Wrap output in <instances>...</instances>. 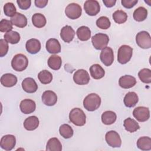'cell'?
<instances>
[{"label":"cell","mask_w":151,"mask_h":151,"mask_svg":"<svg viewBox=\"0 0 151 151\" xmlns=\"http://www.w3.org/2000/svg\"><path fill=\"white\" fill-rule=\"evenodd\" d=\"M16 145V138L12 134H6L2 136L0 141L1 147L6 151L14 149Z\"/></svg>","instance_id":"cell-13"},{"label":"cell","mask_w":151,"mask_h":151,"mask_svg":"<svg viewBox=\"0 0 151 151\" xmlns=\"http://www.w3.org/2000/svg\"><path fill=\"white\" fill-rule=\"evenodd\" d=\"M123 126L126 131L133 133L140 129V126L138 123L133 119L128 117L124 120Z\"/></svg>","instance_id":"cell-27"},{"label":"cell","mask_w":151,"mask_h":151,"mask_svg":"<svg viewBox=\"0 0 151 151\" xmlns=\"http://www.w3.org/2000/svg\"><path fill=\"white\" fill-rule=\"evenodd\" d=\"M61 58L57 55H52L49 57L48 60V65L52 70H59L61 67Z\"/></svg>","instance_id":"cell-30"},{"label":"cell","mask_w":151,"mask_h":151,"mask_svg":"<svg viewBox=\"0 0 151 151\" xmlns=\"http://www.w3.org/2000/svg\"><path fill=\"white\" fill-rule=\"evenodd\" d=\"M25 48L29 53L31 54H37L41 50V42L35 38L29 39L26 42Z\"/></svg>","instance_id":"cell-19"},{"label":"cell","mask_w":151,"mask_h":151,"mask_svg":"<svg viewBox=\"0 0 151 151\" xmlns=\"http://www.w3.org/2000/svg\"><path fill=\"white\" fill-rule=\"evenodd\" d=\"M78 38L83 41H87L91 37V31L90 28L86 26H81L79 27L76 31Z\"/></svg>","instance_id":"cell-29"},{"label":"cell","mask_w":151,"mask_h":151,"mask_svg":"<svg viewBox=\"0 0 151 151\" xmlns=\"http://www.w3.org/2000/svg\"><path fill=\"white\" fill-rule=\"evenodd\" d=\"M133 55V48L127 45H122L118 50L117 61L122 64L128 63Z\"/></svg>","instance_id":"cell-4"},{"label":"cell","mask_w":151,"mask_h":151,"mask_svg":"<svg viewBox=\"0 0 151 151\" xmlns=\"http://www.w3.org/2000/svg\"><path fill=\"white\" fill-rule=\"evenodd\" d=\"M38 78L42 84H47L52 81V75L49 71L47 70H43L38 73Z\"/></svg>","instance_id":"cell-35"},{"label":"cell","mask_w":151,"mask_h":151,"mask_svg":"<svg viewBox=\"0 0 151 151\" xmlns=\"http://www.w3.org/2000/svg\"><path fill=\"white\" fill-rule=\"evenodd\" d=\"M138 2L137 0H122V5L126 8L130 9L133 8L137 3Z\"/></svg>","instance_id":"cell-44"},{"label":"cell","mask_w":151,"mask_h":151,"mask_svg":"<svg viewBox=\"0 0 151 151\" xmlns=\"http://www.w3.org/2000/svg\"><path fill=\"white\" fill-rule=\"evenodd\" d=\"M13 29L12 24L9 20L2 19L0 21V31L2 32H8Z\"/></svg>","instance_id":"cell-41"},{"label":"cell","mask_w":151,"mask_h":151,"mask_svg":"<svg viewBox=\"0 0 151 151\" xmlns=\"http://www.w3.org/2000/svg\"><path fill=\"white\" fill-rule=\"evenodd\" d=\"M17 3L20 9L26 10L31 6V1L30 0H17Z\"/></svg>","instance_id":"cell-43"},{"label":"cell","mask_w":151,"mask_h":151,"mask_svg":"<svg viewBox=\"0 0 151 151\" xmlns=\"http://www.w3.org/2000/svg\"><path fill=\"white\" fill-rule=\"evenodd\" d=\"M84 9L88 15L95 16L100 11V5L96 0H87L84 4Z\"/></svg>","instance_id":"cell-9"},{"label":"cell","mask_w":151,"mask_h":151,"mask_svg":"<svg viewBox=\"0 0 151 151\" xmlns=\"http://www.w3.org/2000/svg\"><path fill=\"white\" fill-rule=\"evenodd\" d=\"M11 22L12 25L17 27L24 28L27 25V18L24 14L17 12L14 17H11Z\"/></svg>","instance_id":"cell-23"},{"label":"cell","mask_w":151,"mask_h":151,"mask_svg":"<svg viewBox=\"0 0 151 151\" xmlns=\"http://www.w3.org/2000/svg\"><path fill=\"white\" fill-rule=\"evenodd\" d=\"M109 41V36L103 33H97L91 37V42L96 50H103L107 47Z\"/></svg>","instance_id":"cell-5"},{"label":"cell","mask_w":151,"mask_h":151,"mask_svg":"<svg viewBox=\"0 0 151 151\" xmlns=\"http://www.w3.org/2000/svg\"><path fill=\"white\" fill-rule=\"evenodd\" d=\"M139 97L135 92L130 91L127 93L123 99L124 105L127 107H134L138 102Z\"/></svg>","instance_id":"cell-25"},{"label":"cell","mask_w":151,"mask_h":151,"mask_svg":"<svg viewBox=\"0 0 151 151\" xmlns=\"http://www.w3.org/2000/svg\"><path fill=\"white\" fill-rule=\"evenodd\" d=\"M8 43V42L4 39L0 40V57H2L7 54L9 49Z\"/></svg>","instance_id":"cell-42"},{"label":"cell","mask_w":151,"mask_h":151,"mask_svg":"<svg viewBox=\"0 0 151 151\" xmlns=\"http://www.w3.org/2000/svg\"><path fill=\"white\" fill-rule=\"evenodd\" d=\"M117 119L116 114L111 110H107L103 113L101 114V121L106 125H110L113 124Z\"/></svg>","instance_id":"cell-26"},{"label":"cell","mask_w":151,"mask_h":151,"mask_svg":"<svg viewBox=\"0 0 151 151\" xmlns=\"http://www.w3.org/2000/svg\"><path fill=\"white\" fill-rule=\"evenodd\" d=\"M22 88L28 93H35L38 90V85L34 78L31 77L25 78L22 82Z\"/></svg>","instance_id":"cell-16"},{"label":"cell","mask_w":151,"mask_h":151,"mask_svg":"<svg viewBox=\"0 0 151 151\" xmlns=\"http://www.w3.org/2000/svg\"><path fill=\"white\" fill-rule=\"evenodd\" d=\"M106 142L109 146L112 147H120L122 145V140L119 134L114 130H110L105 135Z\"/></svg>","instance_id":"cell-8"},{"label":"cell","mask_w":151,"mask_h":151,"mask_svg":"<svg viewBox=\"0 0 151 151\" xmlns=\"http://www.w3.org/2000/svg\"><path fill=\"white\" fill-rule=\"evenodd\" d=\"M35 5L37 7L42 8H44L48 4L47 0H35L34 1Z\"/></svg>","instance_id":"cell-45"},{"label":"cell","mask_w":151,"mask_h":151,"mask_svg":"<svg viewBox=\"0 0 151 151\" xmlns=\"http://www.w3.org/2000/svg\"><path fill=\"white\" fill-rule=\"evenodd\" d=\"M19 108L22 113L25 114H28L35 111L36 109V104L34 100L26 99L21 101Z\"/></svg>","instance_id":"cell-14"},{"label":"cell","mask_w":151,"mask_h":151,"mask_svg":"<svg viewBox=\"0 0 151 151\" xmlns=\"http://www.w3.org/2000/svg\"><path fill=\"white\" fill-rule=\"evenodd\" d=\"M4 37L6 41L11 44H15L18 43L21 38L18 32L14 31H11L5 33Z\"/></svg>","instance_id":"cell-34"},{"label":"cell","mask_w":151,"mask_h":151,"mask_svg":"<svg viewBox=\"0 0 151 151\" xmlns=\"http://www.w3.org/2000/svg\"><path fill=\"white\" fill-rule=\"evenodd\" d=\"M62 145L56 137H52L48 140L46 145L47 151H61Z\"/></svg>","instance_id":"cell-28"},{"label":"cell","mask_w":151,"mask_h":151,"mask_svg":"<svg viewBox=\"0 0 151 151\" xmlns=\"http://www.w3.org/2000/svg\"><path fill=\"white\" fill-rule=\"evenodd\" d=\"M140 80L144 83L149 84L151 83V70L149 68H143L138 73Z\"/></svg>","instance_id":"cell-37"},{"label":"cell","mask_w":151,"mask_h":151,"mask_svg":"<svg viewBox=\"0 0 151 151\" xmlns=\"http://www.w3.org/2000/svg\"><path fill=\"white\" fill-rule=\"evenodd\" d=\"M69 119L74 125L83 126L86 124V116L81 109L74 108L70 112Z\"/></svg>","instance_id":"cell-2"},{"label":"cell","mask_w":151,"mask_h":151,"mask_svg":"<svg viewBox=\"0 0 151 151\" xmlns=\"http://www.w3.org/2000/svg\"><path fill=\"white\" fill-rule=\"evenodd\" d=\"M75 35V31L70 25L63 27L60 32V37L61 39L65 42L69 43L73 41Z\"/></svg>","instance_id":"cell-17"},{"label":"cell","mask_w":151,"mask_h":151,"mask_svg":"<svg viewBox=\"0 0 151 151\" xmlns=\"http://www.w3.org/2000/svg\"><path fill=\"white\" fill-rule=\"evenodd\" d=\"M82 13V9L80 5L76 3H71L68 4L65 9L66 16L71 19L78 18Z\"/></svg>","instance_id":"cell-7"},{"label":"cell","mask_w":151,"mask_h":151,"mask_svg":"<svg viewBox=\"0 0 151 151\" xmlns=\"http://www.w3.org/2000/svg\"><path fill=\"white\" fill-rule=\"evenodd\" d=\"M136 42L141 48H150L151 47V37L149 33L145 31L138 32L136 36Z\"/></svg>","instance_id":"cell-6"},{"label":"cell","mask_w":151,"mask_h":151,"mask_svg":"<svg viewBox=\"0 0 151 151\" xmlns=\"http://www.w3.org/2000/svg\"><path fill=\"white\" fill-rule=\"evenodd\" d=\"M133 115L137 121L140 122H144L149 119L150 111L146 107L139 106L133 110Z\"/></svg>","instance_id":"cell-10"},{"label":"cell","mask_w":151,"mask_h":151,"mask_svg":"<svg viewBox=\"0 0 151 151\" xmlns=\"http://www.w3.org/2000/svg\"><path fill=\"white\" fill-rule=\"evenodd\" d=\"M45 47L47 51L51 54H57L61 51L60 43L55 38L49 39L46 42Z\"/></svg>","instance_id":"cell-20"},{"label":"cell","mask_w":151,"mask_h":151,"mask_svg":"<svg viewBox=\"0 0 151 151\" xmlns=\"http://www.w3.org/2000/svg\"><path fill=\"white\" fill-rule=\"evenodd\" d=\"M4 12L7 17H12L17 13V9L12 2H7L4 6Z\"/></svg>","instance_id":"cell-40"},{"label":"cell","mask_w":151,"mask_h":151,"mask_svg":"<svg viewBox=\"0 0 151 151\" xmlns=\"http://www.w3.org/2000/svg\"><path fill=\"white\" fill-rule=\"evenodd\" d=\"M133 18L137 22H142L145 20L147 17V10L143 6H139L133 12Z\"/></svg>","instance_id":"cell-32"},{"label":"cell","mask_w":151,"mask_h":151,"mask_svg":"<svg viewBox=\"0 0 151 151\" xmlns=\"http://www.w3.org/2000/svg\"><path fill=\"white\" fill-rule=\"evenodd\" d=\"M113 19L117 24H123L127 21V15L122 10H117L113 14Z\"/></svg>","instance_id":"cell-38"},{"label":"cell","mask_w":151,"mask_h":151,"mask_svg":"<svg viewBox=\"0 0 151 151\" xmlns=\"http://www.w3.org/2000/svg\"><path fill=\"white\" fill-rule=\"evenodd\" d=\"M137 147L142 150H151V139L148 136H143L138 139Z\"/></svg>","instance_id":"cell-31"},{"label":"cell","mask_w":151,"mask_h":151,"mask_svg":"<svg viewBox=\"0 0 151 151\" xmlns=\"http://www.w3.org/2000/svg\"><path fill=\"white\" fill-rule=\"evenodd\" d=\"M90 76L88 72L84 69L77 70L73 75V80L74 83L78 85H86L90 81Z\"/></svg>","instance_id":"cell-11"},{"label":"cell","mask_w":151,"mask_h":151,"mask_svg":"<svg viewBox=\"0 0 151 151\" xmlns=\"http://www.w3.org/2000/svg\"><path fill=\"white\" fill-rule=\"evenodd\" d=\"M60 135L64 139L71 138L74 134V131L72 127L68 124H63L59 128Z\"/></svg>","instance_id":"cell-36"},{"label":"cell","mask_w":151,"mask_h":151,"mask_svg":"<svg viewBox=\"0 0 151 151\" xmlns=\"http://www.w3.org/2000/svg\"><path fill=\"white\" fill-rule=\"evenodd\" d=\"M101 61L106 65L110 66L114 61V54L113 50L111 48L106 47L103 48L100 55Z\"/></svg>","instance_id":"cell-12"},{"label":"cell","mask_w":151,"mask_h":151,"mask_svg":"<svg viewBox=\"0 0 151 151\" xmlns=\"http://www.w3.org/2000/svg\"><path fill=\"white\" fill-rule=\"evenodd\" d=\"M96 25L97 27L100 29H107L110 28L111 25V22L109 18L105 16H102L97 19Z\"/></svg>","instance_id":"cell-39"},{"label":"cell","mask_w":151,"mask_h":151,"mask_svg":"<svg viewBox=\"0 0 151 151\" xmlns=\"http://www.w3.org/2000/svg\"><path fill=\"white\" fill-rule=\"evenodd\" d=\"M32 22L35 27L41 28L46 25L47 20L44 15L40 13H35L32 17Z\"/></svg>","instance_id":"cell-33"},{"label":"cell","mask_w":151,"mask_h":151,"mask_svg":"<svg viewBox=\"0 0 151 151\" xmlns=\"http://www.w3.org/2000/svg\"><path fill=\"white\" fill-rule=\"evenodd\" d=\"M0 80L1 83L3 86L11 87L17 84V77L11 73H6L1 76Z\"/></svg>","instance_id":"cell-21"},{"label":"cell","mask_w":151,"mask_h":151,"mask_svg":"<svg viewBox=\"0 0 151 151\" xmlns=\"http://www.w3.org/2000/svg\"><path fill=\"white\" fill-rule=\"evenodd\" d=\"M103 2L104 3V4L105 5V6L106 7L111 8L115 5L116 1H115V0H103Z\"/></svg>","instance_id":"cell-46"},{"label":"cell","mask_w":151,"mask_h":151,"mask_svg":"<svg viewBox=\"0 0 151 151\" xmlns=\"http://www.w3.org/2000/svg\"><path fill=\"white\" fill-rule=\"evenodd\" d=\"M40 122L38 118L35 116H31L27 117L24 122V127L28 130L32 131L35 130L39 126Z\"/></svg>","instance_id":"cell-22"},{"label":"cell","mask_w":151,"mask_h":151,"mask_svg":"<svg viewBox=\"0 0 151 151\" xmlns=\"http://www.w3.org/2000/svg\"><path fill=\"white\" fill-rule=\"evenodd\" d=\"M28 65L27 57L22 54H17L13 57L11 61L12 68L17 71H22L25 70Z\"/></svg>","instance_id":"cell-3"},{"label":"cell","mask_w":151,"mask_h":151,"mask_svg":"<svg viewBox=\"0 0 151 151\" xmlns=\"http://www.w3.org/2000/svg\"><path fill=\"white\" fill-rule=\"evenodd\" d=\"M90 73L91 77L96 80H99L103 78L105 75V71L103 67L98 64H94L90 67Z\"/></svg>","instance_id":"cell-24"},{"label":"cell","mask_w":151,"mask_h":151,"mask_svg":"<svg viewBox=\"0 0 151 151\" xmlns=\"http://www.w3.org/2000/svg\"><path fill=\"white\" fill-rule=\"evenodd\" d=\"M101 98L96 93L88 94L83 100L84 107L89 111H93L97 110L101 104Z\"/></svg>","instance_id":"cell-1"},{"label":"cell","mask_w":151,"mask_h":151,"mask_svg":"<svg viewBox=\"0 0 151 151\" xmlns=\"http://www.w3.org/2000/svg\"><path fill=\"white\" fill-rule=\"evenodd\" d=\"M41 99L43 103L48 106H54L57 101V94L51 90L45 91L42 94Z\"/></svg>","instance_id":"cell-15"},{"label":"cell","mask_w":151,"mask_h":151,"mask_svg":"<svg viewBox=\"0 0 151 151\" xmlns=\"http://www.w3.org/2000/svg\"><path fill=\"white\" fill-rule=\"evenodd\" d=\"M136 84L135 77L130 75H124L122 76L119 80V86L125 89L133 87Z\"/></svg>","instance_id":"cell-18"}]
</instances>
